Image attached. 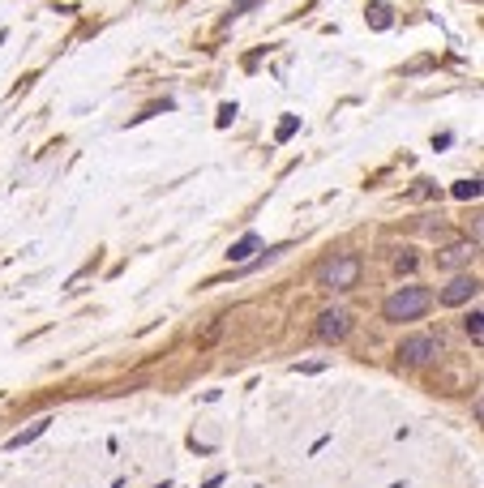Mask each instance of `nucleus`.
<instances>
[{
    "label": "nucleus",
    "mask_w": 484,
    "mask_h": 488,
    "mask_svg": "<svg viewBox=\"0 0 484 488\" xmlns=\"http://www.w3.org/2000/svg\"><path fill=\"white\" fill-rule=\"evenodd\" d=\"M480 321H484V317H480V308H471V317L463 321V330L471 334V343H480V334H484V325H480Z\"/></svg>",
    "instance_id": "9"
},
{
    "label": "nucleus",
    "mask_w": 484,
    "mask_h": 488,
    "mask_svg": "<svg viewBox=\"0 0 484 488\" xmlns=\"http://www.w3.org/2000/svg\"><path fill=\"white\" fill-rule=\"evenodd\" d=\"M347 321H352V317H347L343 308H326V313L317 317V339H321V343H339V339L347 334Z\"/></svg>",
    "instance_id": "4"
},
{
    "label": "nucleus",
    "mask_w": 484,
    "mask_h": 488,
    "mask_svg": "<svg viewBox=\"0 0 484 488\" xmlns=\"http://www.w3.org/2000/svg\"><path fill=\"white\" fill-rule=\"evenodd\" d=\"M428 304H433V296H428V287L411 283V287H399L395 296H386L382 313H386V321H416L420 313H428Z\"/></svg>",
    "instance_id": "1"
},
{
    "label": "nucleus",
    "mask_w": 484,
    "mask_h": 488,
    "mask_svg": "<svg viewBox=\"0 0 484 488\" xmlns=\"http://www.w3.org/2000/svg\"><path fill=\"white\" fill-rule=\"evenodd\" d=\"M454 197H459V201H476V197H480V180H459V184H454Z\"/></svg>",
    "instance_id": "7"
},
{
    "label": "nucleus",
    "mask_w": 484,
    "mask_h": 488,
    "mask_svg": "<svg viewBox=\"0 0 484 488\" xmlns=\"http://www.w3.org/2000/svg\"><path fill=\"white\" fill-rule=\"evenodd\" d=\"M317 279H321V287H330V292H347V287H356V279H360V257H352V253L330 257L326 265L317 270Z\"/></svg>",
    "instance_id": "2"
},
{
    "label": "nucleus",
    "mask_w": 484,
    "mask_h": 488,
    "mask_svg": "<svg viewBox=\"0 0 484 488\" xmlns=\"http://www.w3.org/2000/svg\"><path fill=\"white\" fill-rule=\"evenodd\" d=\"M43 428H47V420H39V424H30L26 432H18V437H13L9 446H26V442H35V437H39V432H43Z\"/></svg>",
    "instance_id": "10"
},
{
    "label": "nucleus",
    "mask_w": 484,
    "mask_h": 488,
    "mask_svg": "<svg viewBox=\"0 0 484 488\" xmlns=\"http://www.w3.org/2000/svg\"><path fill=\"white\" fill-rule=\"evenodd\" d=\"M296 129H300V120H296V116H287V120L279 125V142H287V137H292Z\"/></svg>",
    "instance_id": "11"
},
{
    "label": "nucleus",
    "mask_w": 484,
    "mask_h": 488,
    "mask_svg": "<svg viewBox=\"0 0 484 488\" xmlns=\"http://www.w3.org/2000/svg\"><path fill=\"white\" fill-rule=\"evenodd\" d=\"M433 356H442V339H433V334H411V339H403V347H399V360H403V364H428Z\"/></svg>",
    "instance_id": "3"
},
{
    "label": "nucleus",
    "mask_w": 484,
    "mask_h": 488,
    "mask_svg": "<svg viewBox=\"0 0 484 488\" xmlns=\"http://www.w3.org/2000/svg\"><path fill=\"white\" fill-rule=\"evenodd\" d=\"M476 296H480V279L459 275V279H450V287L442 292V304H467V300H476Z\"/></svg>",
    "instance_id": "5"
},
{
    "label": "nucleus",
    "mask_w": 484,
    "mask_h": 488,
    "mask_svg": "<svg viewBox=\"0 0 484 488\" xmlns=\"http://www.w3.org/2000/svg\"><path fill=\"white\" fill-rule=\"evenodd\" d=\"M467 257H471V244H454V249H446V253H442V261H446V265H459V261H467Z\"/></svg>",
    "instance_id": "8"
},
{
    "label": "nucleus",
    "mask_w": 484,
    "mask_h": 488,
    "mask_svg": "<svg viewBox=\"0 0 484 488\" xmlns=\"http://www.w3.org/2000/svg\"><path fill=\"white\" fill-rule=\"evenodd\" d=\"M257 244H261L257 236H244L240 244H232V253H228V257H232V261H249V257L257 253Z\"/></svg>",
    "instance_id": "6"
}]
</instances>
